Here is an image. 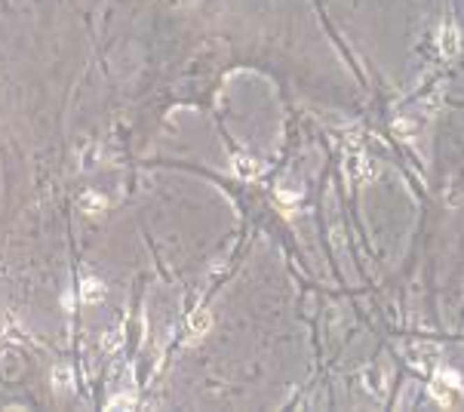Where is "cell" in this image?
Listing matches in <instances>:
<instances>
[{
    "label": "cell",
    "instance_id": "277c9868",
    "mask_svg": "<svg viewBox=\"0 0 464 412\" xmlns=\"http://www.w3.org/2000/svg\"><path fill=\"white\" fill-rule=\"evenodd\" d=\"M237 169H240L243 176H259V166H255L252 160H240V163H237Z\"/></svg>",
    "mask_w": 464,
    "mask_h": 412
},
{
    "label": "cell",
    "instance_id": "6da1fadb",
    "mask_svg": "<svg viewBox=\"0 0 464 412\" xmlns=\"http://www.w3.org/2000/svg\"><path fill=\"white\" fill-rule=\"evenodd\" d=\"M430 394L437 397L440 406H455V403H458V378H455L449 369H443V372H440V378H434Z\"/></svg>",
    "mask_w": 464,
    "mask_h": 412
},
{
    "label": "cell",
    "instance_id": "7a4b0ae2",
    "mask_svg": "<svg viewBox=\"0 0 464 412\" xmlns=\"http://www.w3.org/2000/svg\"><path fill=\"white\" fill-rule=\"evenodd\" d=\"M210 329H212V314H210V311H197V314L188 320V341H191V345H197V341L203 339Z\"/></svg>",
    "mask_w": 464,
    "mask_h": 412
},
{
    "label": "cell",
    "instance_id": "3957f363",
    "mask_svg": "<svg viewBox=\"0 0 464 412\" xmlns=\"http://www.w3.org/2000/svg\"><path fill=\"white\" fill-rule=\"evenodd\" d=\"M105 295V286L99 283V280H89V283H83V299L87 301H99Z\"/></svg>",
    "mask_w": 464,
    "mask_h": 412
}]
</instances>
